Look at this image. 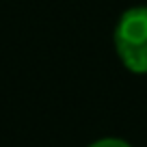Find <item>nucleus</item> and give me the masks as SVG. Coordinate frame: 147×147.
I'll return each mask as SVG.
<instances>
[{
  "label": "nucleus",
  "mask_w": 147,
  "mask_h": 147,
  "mask_svg": "<svg viewBox=\"0 0 147 147\" xmlns=\"http://www.w3.org/2000/svg\"><path fill=\"white\" fill-rule=\"evenodd\" d=\"M113 43L121 65L132 74H147V5H136L119 15Z\"/></svg>",
  "instance_id": "nucleus-1"
},
{
  "label": "nucleus",
  "mask_w": 147,
  "mask_h": 147,
  "mask_svg": "<svg viewBox=\"0 0 147 147\" xmlns=\"http://www.w3.org/2000/svg\"><path fill=\"white\" fill-rule=\"evenodd\" d=\"M87 147H134V145L128 143L125 138H119V136H102L97 141L89 143Z\"/></svg>",
  "instance_id": "nucleus-2"
}]
</instances>
